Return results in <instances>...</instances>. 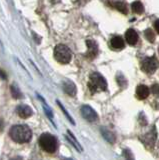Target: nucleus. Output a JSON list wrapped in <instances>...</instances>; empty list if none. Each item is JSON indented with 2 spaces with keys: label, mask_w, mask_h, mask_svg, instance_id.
Wrapping results in <instances>:
<instances>
[{
  "label": "nucleus",
  "mask_w": 159,
  "mask_h": 160,
  "mask_svg": "<svg viewBox=\"0 0 159 160\" xmlns=\"http://www.w3.org/2000/svg\"><path fill=\"white\" fill-rule=\"evenodd\" d=\"M54 58L61 64H67L72 58V52L66 45L58 44L54 49Z\"/></svg>",
  "instance_id": "4"
},
{
  "label": "nucleus",
  "mask_w": 159,
  "mask_h": 160,
  "mask_svg": "<svg viewBox=\"0 0 159 160\" xmlns=\"http://www.w3.org/2000/svg\"><path fill=\"white\" fill-rule=\"evenodd\" d=\"M88 88L92 93L98 91H105L107 89V82L101 74L93 72L90 75V80L88 82Z\"/></svg>",
  "instance_id": "3"
},
{
  "label": "nucleus",
  "mask_w": 159,
  "mask_h": 160,
  "mask_svg": "<svg viewBox=\"0 0 159 160\" xmlns=\"http://www.w3.org/2000/svg\"><path fill=\"white\" fill-rule=\"evenodd\" d=\"M101 133L103 135L104 139L108 141L109 143L113 144L115 142V135H114L110 130H108L107 128H101Z\"/></svg>",
  "instance_id": "14"
},
{
  "label": "nucleus",
  "mask_w": 159,
  "mask_h": 160,
  "mask_svg": "<svg viewBox=\"0 0 159 160\" xmlns=\"http://www.w3.org/2000/svg\"><path fill=\"white\" fill-rule=\"evenodd\" d=\"M57 102H58V105H59V106H60L61 110H62V111H63V113H64V114H65V115H66V117L68 118V120H69V121H70V122H71L72 124H75V122H74V120L72 119V117L70 116V115H69V114H68V112L66 111V109H65V108H64V107H63V105H62V104H61L60 102H59V101H57Z\"/></svg>",
  "instance_id": "20"
},
{
  "label": "nucleus",
  "mask_w": 159,
  "mask_h": 160,
  "mask_svg": "<svg viewBox=\"0 0 159 160\" xmlns=\"http://www.w3.org/2000/svg\"><path fill=\"white\" fill-rule=\"evenodd\" d=\"M40 147L47 153H54L58 148V141L56 137L50 133H43L38 139Z\"/></svg>",
  "instance_id": "2"
},
{
  "label": "nucleus",
  "mask_w": 159,
  "mask_h": 160,
  "mask_svg": "<svg viewBox=\"0 0 159 160\" xmlns=\"http://www.w3.org/2000/svg\"><path fill=\"white\" fill-rule=\"evenodd\" d=\"M63 90L65 91L66 94L69 95V96H75L76 92H77L75 84H74L73 82H71V81H69V80H67V81H64Z\"/></svg>",
  "instance_id": "12"
},
{
  "label": "nucleus",
  "mask_w": 159,
  "mask_h": 160,
  "mask_svg": "<svg viewBox=\"0 0 159 160\" xmlns=\"http://www.w3.org/2000/svg\"><path fill=\"white\" fill-rule=\"evenodd\" d=\"M141 68L147 74H153L157 69V61L154 57H146L142 60Z\"/></svg>",
  "instance_id": "5"
},
{
  "label": "nucleus",
  "mask_w": 159,
  "mask_h": 160,
  "mask_svg": "<svg viewBox=\"0 0 159 160\" xmlns=\"http://www.w3.org/2000/svg\"><path fill=\"white\" fill-rule=\"evenodd\" d=\"M81 114L89 122H95L98 119V115L96 111L89 105H83L81 107Z\"/></svg>",
  "instance_id": "6"
},
{
  "label": "nucleus",
  "mask_w": 159,
  "mask_h": 160,
  "mask_svg": "<svg viewBox=\"0 0 159 160\" xmlns=\"http://www.w3.org/2000/svg\"><path fill=\"white\" fill-rule=\"evenodd\" d=\"M149 93H150V90H149V88L146 85L140 84V85H138L136 88V97L139 100L146 99L149 96Z\"/></svg>",
  "instance_id": "10"
},
{
  "label": "nucleus",
  "mask_w": 159,
  "mask_h": 160,
  "mask_svg": "<svg viewBox=\"0 0 159 160\" xmlns=\"http://www.w3.org/2000/svg\"><path fill=\"white\" fill-rule=\"evenodd\" d=\"M154 28H155L156 31L159 33V19H157L155 21V23H154Z\"/></svg>",
  "instance_id": "22"
},
{
  "label": "nucleus",
  "mask_w": 159,
  "mask_h": 160,
  "mask_svg": "<svg viewBox=\"0 0 159 160\" xmlns=\"http://www.w3.org/2000/svg\"><path fill=\"white\" fill-rule=\"evenodd\" d=\"M67 133H68L69 136H66V139L68 140L69 142L71 143L72 146H73V147H75V148H76V150H78V151H82V147L80 146V144H79V142L76 140V138L74 137L73 133L70 131V130H68Z\"/></svg>",
  "instance_id": "15"
},
{
  "label": "nucleus",
  "mask_w": 159,
  "mask_h": 160,
  "mask_svg": "<svg viewBox=\"0 0 159 160\" xmlns=\"http://www.w3.org/2000/svg\"><path fill=\"white\" fill-rule=\"evenodd\" d=\"M65 160H73V159H71V158H66Z\"/></svg>",
  "instance_id": "24"
},
{
  "label": "nucleus",
  "mask_w": 159,
  "mask_h": 160,
  "mask_svg": "<svg viewBox=\"0 0 159 160\" xmlns=\"http://www.w3.org/2000/svg\"><path fill=\"white\" fill-rule=\"evenodd\" d=\"M9 135L17 143H27L32 138V131L27 125H14L9 131Z\"/></svg>",
  "instance_id": "1"
},
{
  "label": "nucleus",
  "mask_w": 159,
  "mask_h": 160,
  "mask_svg": "<svg viewBox=\"0 0 159 160\" xmlns=\"http://www.w3.org/2000/svg\"><path fill=\"white\" fill-rule=\"evenodd\" d=\"M156 137H157L156 130H155V127H153V129L151 130V131H149L147 134L144 135L143 138H142V141L147 147L152 148L154 146V144H155Z\"/></svg>",
  "instance_id": "7"
},
{
  "label": "nucleus",
  "mask_w": 159,
  "mask_h": 160,
  "mask_svg": "<svg viewBox=\"0 0 159 160\" xmlns=\"http://www.w3.org/2000/svg\"><path fill=\"white\" fill-rule=\"evenodd\" d=\"M87 47H88V51H87V56L89 58H93L95 57L97 53H98V47H97V43L93 40H88L86 41Z\"/></svg>",
  "instance_id": "11"
},
{
  "label": "nucleus",
  "mask_w": 159,
  "mask_h": 160,
  "mask_svg": "<svg viewBox=\"0 0 159 160\" xmlns=\"http://www.w3.org/2000/svg\"><path fill=\"white\" fill-rule=\"evenodd\" d=\"M10 160H24L22 157H20V156H16V157H13V158H11Z\"/></svg>",
  "instance_id": "23"
},
{
  "label": "nucleus",
  "mask_w": 159,
  "mask_h": 160,
  "mask_svg": "<svg viewBox=\"0 0 159 160\" xmlns=\"http://www.w3.org/2000/svg\"><path fill=\"white\" fill-rule=\"evenodd\" d=\"M11 93H12V96L14 98H16V99L21 98L23 96L21 91L19 90V88L16 86V85H12V86H11Z\"/></svg>",
  "instance_id": "18"
},
{
  "label": "nucleus",
  "mask_w": 159,
  "mask_h": 160,
  "mask_svg": "<svg viewBox=\"0 0 159 160\" xmlns=\"http://www.w3.org/2000/svg\"><path fill=\"white\" fill-rule=\"evenodd\" d=\"M111 5L114 7V8H116L117 10H119L120 12H122L123 14H127L128 12V10H127V6L125 4H124L123 2H120V1H115V2H112Z\"/></svg>",
  "instance_id": "16"
},
{
  "label": "nucleus",
  "mask_w": 159,
  "mask_h": 160,
  "mask_svg": "<svg viewBox=\"0 0 159 160\" xmlns=\"http://www.w3.org/2000/svg\"><path fill=\"white\" fill-rule=\"evenodd\" d=\"M16 112H17L19 117L24 118V119L30 117L33 114L31 107H29L28 105H25V104H21V105H19V106H17Z\"/></svg>",
  "instance_id": "8"
},
{
  "label": "nucleus",
  "mask_w": 159,
  "mask_h": 160,
  "mask_svg": "<svg viewBox=\"0 0 159 160\" xmlns=\"http://www.w3.org/2000/svg\"><path fill=\"white\" fill-rule=\"evenodd\" d=\"M110 45L114 49H123L124 48V40L121 36H114L110 40Z\"/></svg>",
  "instance_id": "13"
},
{
  "label": "nucleus",
  "mask_w": 159,
  "mask_h": 160,
  "mask_svg": "<svg viewBox=\"0 0 159 160\" xmlns=\"http://www.w3.org/2000/svg\"><path fill=\"white\" fill-rule=\"evenodd\" d=\"M158 51H159V49H158Z\"/></svg>",
  "instance_id": "25"
},
{
  "label": "nucleus",
  "mask_w": 159,
  "mask_h": 160,
  "mask_svg": "<svg viewBox=\"0 0 159 160\" xmlns=\"http://www.w3.org/2000/svg\"><path fill=\"white\" fill-rule=\"evenodd\" d=\"M144 35H145V38L148 40L149 42L155 41V34H154V32L151 29H146L145 32H144Z\"/></svg>",
  "instance_id": "19"
},
{
  "label": "nucleus",
  "mask_w": 159,
  "mask_h": 160,
  "mask_svg": "<svg viewBox=\"0 0 159 160\" xmlns=\"http://www.w3.org/2000/svg\"><path fill=\"white\" fill-rule=\"evenodd\" d=\"M131 7H132V11L136 14H141L144 11V7H143V4L140 1H135L131 4Z\"/></svg>",
  "instance_id": "17"
},
{
  "label": "nucleus",
  "mask_w": 159,
  "mask_h": 160,
  "mask_svg": "<svg viewBox=\"0 0 159 160\" xmlns=\"http://www.w3.org/2000/svg\"><path fill=\"white\" fill-rule=\"evenodd\" d=\"M151 92H152L153 94H155V95H157V94L159 93V85H158V84H154V85H152V87H151Z\"/></svg>",
  "instance_id": "21"
},
{
  "label": "nucleus",
  "mask_w": 159,
  "mask_h": 160,
  "mask_svg": "<svg viewBox=\"0 0 159 160\" xmlns=\"http://www.w3.org/2000/svg\"><path fill=\"white\" fill-rule=\"evenodd\" d=\"M125 39L129 45H135L138 42V34L135 30L130 28L125 32Z\"/></svg>",
  "instance_id": "9"
}]
</instances>
